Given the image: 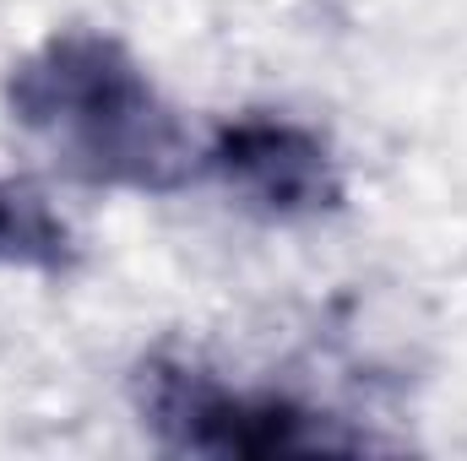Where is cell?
<instances>
[{"mask_svg":"<svg viewBox=\"0 0 467 461\" xmlns=\"http://www.w3.org/2000/svg\"><path fill=\"white\" fill-rule=\"evenodd\" d=\"M60 250V229L49 223V212L0 185V261H49Z\"/></svg>","mask_w":467,"mask_h":461,"instance_id":"4","label":"cell"},{"mask_svg":"<svg viewBox=\"0 0 467 461\" xmlns=\"http://www.w3.org/2000/svg\"><path fill=\"white\" fill-rule=\"evenodd\" d=\"M152 424L180 451L207 456H277V451H353L358 440L337 435L327 418L261 396V391H229L202 374H158L152 380Z\"/></svg>","mask_w":467,"mask_h":461,"instance_id":"2","label":"cell"},{"mask_svg":"<svg viewBox=\"0 0 467 461\" xmlns=\"http://www.w3.org/2000/svg\"><path fill=\"white\" fill-rule=\"evenodd\" d=\"M11 104L93 179L169 185L185 141L141 71L104 38H55L11 82Z\"/></svg>","mask_w":467,"mask_h":461,"instance_id":"1","label":"cell"},{"mask_svg":"<svg viewBox=\"0 0 467 461\" xmlns=\"http://www.w3.org/2000/svg\"><path fill=\"white\" fill-rule=\"evenodd\" d=\"M213 174L250 196L255 207L277 212V218H294V212H321L332 207L337 196V179H332V163H327V147L294 125H277V119H244L229 125L213 152H207Z\"/></svg>","mask_w":467,"mask_h":461,"instance_id":"3","label":"cell"}]
</instances>
